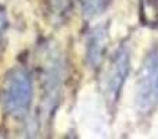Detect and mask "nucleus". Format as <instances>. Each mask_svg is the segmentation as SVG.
<instances>
[{
	"label": "nucleus",
	"mask_w": 158,
	"mask_h": 139,
	"mask_svg": "<svg viewBox=\"0 0 158 139\" xmlns=\"http://www.w3.org/2000/svg\"><path fill=\"white\" fill-rule=\"evenodd\" d=\"M135 107L142 117H148L158 109V46L151 47L139 70Z\"/></svg>",
	"instance_id": "2"
},
{
	"label": "nucleus",
	"mask_w": 158,
	"mask_h": 139,
	"mask_svg": "<svg viewBox=\"0 0 158 139\" xmlns=\"http://www.w3.org/2000/svg\"><path fill=\"white\" fill-rule=\"evenodd\" d=\"M79 2H81L82 10H83L85 15L94 17L104 10L108 0H79Z\"/></svg>",
	"instance_id": "7"
},
{
	"label": "nucleus",
	"mask_w": 158,
	"mask_h": 139,
	"mask_svg": "<svg viewBox=\"0 0 158 139\" xmlns=\"http://www.w3.org/2000/svg\"><path fill=\"white\" fill-rule=\"evenodd\" d=\"M6 28H7V15H6V10L0 6V42L3 39Z\"/></svg>",
	"instance_id": "8"
},
{
	"label": "nucleus",
	"mask_w": 158,
	"mask_h": 139,
	"mask_svg": "<svg viewBox=\"0 0 158 139\" xmlns=\"http://www.w3.org/2000/svg\"><path fill=\"white\" fill-rule=\"evenodd\" d=\"M131 59L126 47H121L110 60L101 78V90L108 106H115L119 100L123 84L129 74Z\"/></svg>",
	"instance_id": "3"
},
{
	"label": "nucleus",
	"mask_w": 158,
	"mask_h": 139,
	"mask_svg": "<svg viewBox=\"0 0 158 139\" xmlns=\"http://www.w3.org/2000/svg\"><path fill=\"white\" fill-rule=\"evenodd\" d=\"M108 45V33L104 25L97 27L90 32L89 41H87V60L92 67H98L104 59Z\"/></svg>",
	"instance_id": "4"
},
{
	"label": "nucleus",
	"mask_w": 158,
	"mask_h": 139,
	"mask_svg": "<svg viewBox=\"0 0 158 139\" xmlns=\"http://www.w3.org/2000/svg\"><path fill=\"white\" fill-rule=\"evenodd\" d=\"M33 99V84L25 68L15 67L4 76L2 85V104L4 111L14 118L28 114Z\"/></svg>",
	"instance_id": "1"
},
{
	"label": "nucleus",
	"mask_w": 158,
	"mask_h": 139,
	"mask_svg": "<svg viewBox=\"0 0 158 139\" xmlns=\"http://www.w3.org/2000/svg\"><path fill=\"white\" fill-rule=\"evenodd\" d=\"M140 22L148 28H158V0H140Z\"/></svg>",
	"instance_id": "6"
},
{
	"label": "nucleus",
	"mask_w": 158,
	"mask_h": 139,
	"mask_svg": "<svg viewBox=\"0 0 158 139\" xmlns=\"http://www.w3.org/2000/svg\"><path fill=\"white\" fill-rule=\"evenodd\" d=\"M46 13L53 24H63L72 10V0H44Z\"/></svg>",
	"instance_id": "5"
}]
</instances>
